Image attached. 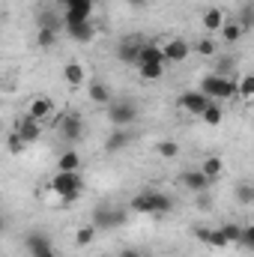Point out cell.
Segmentation results:
<instances>
[{
    "mask_svg": "<svg viewBox=\"0 0 254 257\" xmlns=\"http://www.w3.org/2000/svg\"><path fill=\"white\" fill-rule=\"evenodd\" d=\"M129 215H132L129 206H117V203H111V200H102V203L93 206L90 224H93L96 230H111V227H123V224H129Z\"/></svg>",
    "mask_w": 254,
    "mask_h": 257,
    "instance_id": "1",
    "label": "cell"
},
{
    "mask_svg": "<svg viewBox=\"0 0 254 257\" xmlns=\"http://www.w3.org/2000/svg\"><path fill=\"white\" fill-rule=\"evenodd\" d=\"M51 192L57 194L60 200H63V206H72L81 192H84V180H81V171H72V174H66V171H57L54 177H51Z\"/></svg>",
    "mask_w": 254,
    "mask_h": 257,
    "instance_id": "2",
    "label": "cell"
},
{
    "mask_svg": "<svg viewBox=\"0 0 254 257\" xmlns=\"http://www.w3.org/2000/svg\"><path fill=\"white\" fill-rule=\"evenodd\" d=\"M197 90H200L206 99H212V102H230V99H236V81H233V78L206 75Z\"/></svg>",
    "mask_w": 254,
    "mask_h": 257,
    "instance_id": "3",
    "label": "cell"
},
{
    "mask_svg": "<svg viewBox=\"0 0 254 257\" xmlns=\"http://www.w3.org/2000/svg\"><path fill=\"white\" fill-rule=\"evenodd\" d=\"M54 132L69 141V144H75V141H81L84 138V120H81V114H75V111H63L57 120H54Z\"/></svg>",
    "mask_w": 254,
    "mask_h": 257,
    "instance_id": "4",
    "label": "cell"
},
{
    "mask_svg": "<svg viewBox=\"0 0 254 257\" xmlns=\"http://www.w3.org/2000/svg\"><path fill=\"white\" fill-rule=\"evenodd\" d=\"M138 120V105L135 102H111L108 105V123L114 128H129Z\"/></svg>",
    "mask_w": 254,
    "mask_h": 257,
    "instance_id": "5",
    "label": "cell"
},
{
    "mask_svg": "<svg viewBox=\"0 0 254 257\" xmlns=\"http://www.w3.org/2000/svg\"><path fill=\"white\" fill-rule=\"evenodd\" d=\"M24 248H27L30 257H57L54 242H51V236H48L45 230H30V233L24 236Z\"/></svg>",
    "mask_w": 254,
    "mask_h": 257,
    "instance_id": "6",
    "label": "cell"
},
{
    "mask_svg": "<svg viewBox=\"0 0 254 257\" xmlns=\"http://www.w3.org/2000/svg\"><path fill=\"white\" fill-rule=\"evenodd\" d=\"M12 132H15L24 144H33V141H39V135H42V123H39V120H33L30 114H21V117H15Z\"/></svg>",
    "mask_w": 254,
    "mask_h": 257,
    "instance_id": "7",
    "label": "cell"
},
{
    "mask_svg": "<svg viewBox=\"0 0 254 257\" xmlns=\"http://www.w3.org/2000/svg\"><path fill=\"white\" fill-rule=\"evenodd\" d=\"M141 45H144V39L135 33V36H123L120 39V45H117V60L126 66H135L138 63V51H141Z\"/></svg>",
    "mask_w": 254,
    "mask_h": 257,
    "instance_id": "8",
    "label": "cell"
},
{
    "mask_svg": "<svg viewBox=\"0 0 254 257\" xmlns=\"http://www.w3.org/2000/svg\"><path fill=\"white\" fill-rule=\"evenodd\" d=\"M36 27L39 30H63V12H57V9H51V6H42V9H36Z\"/></svg>",
    "mask_w": 254,
    "mask_h": 257,
    "instance_id": "9",
    "label": "cell"
},
{
    "mask_svg": "<svg viewBox=\"0 0 254 257\" xmlns=\"http://www.w3.org/2000/svg\"><path fill=\"white\" fill-rule=\"evenodd\" d=\"M191 233H194L200 242H206L209 248H227V239H224V233H221L218 227H203V224H194V227H191Z\"/></svg>",
    "mask_w": 254,
    "mask_h": 257,
    "instance_id": "10",
    "label": "cell"
},
{
    "mask_svg": "<svg viewBox=\"0 0 254 257\" xmlns=\"http://www.w3.org/2000/svg\"><path fill=\"white\" fill-rule=\"evenodd\" d=\"M191 45L186 39H171V42H165L162 45V54H165V63H183L186 57H189Z\"/></svg>",
    "mask_w": 254,
    "mask_h": 257,
    "instance_id": "11",
    "label": "cell"
},
{
    "mask_svg": "<svg viewBox=\"0 0 254 257\" xmlns=\"http://www.w3.org/2000/svg\"><path fill=\"white\" fill-rule=\"evenodd\" d=\"M209 102H212V99H206L200 90H186V93L180 96V108L189 111V114H197V117L203 114V108H206Z\"/></svg>",
    "mask_w": 254,
    "mask_h": 257,
    "instance_id": "12",
    "label": "cell"
},
{
    "mask_svg": "<svg viewBox=\"0 0 254 257\" xmlns=\"http://www.w3.org/2000/svg\"><path fill=\"white\" fill-rule=\"evenodd\" d=\"M132 138H135L132 128H111V135H108V141H105V150H108V153H123L129 144H132Z\"/></svg>",
    "mask_w": 254,
    "mask_h": 257,
    "instance_id": "13",
    "label": "cell"
},
{
    "mask_svg": "<svg viewBox=\"0 0 254 257\" xmlns=\"http://www.w3.org/2000/svg\"><path fill=\"white\" fill-rule=\"evenodd\" d=\"M27 114L33 117V120H48L51 114H54V99L51 96H36L33 102H30V108H27Z\"/></svg>",
    "mask_w": 254,
    "mask_h": 257,
    "instance_id": "14",
    "label": "cell"
},
{
    "mask_svg": "<svg viewBox=\"0 0 254 257\" xmlns=\"http://www.w3.org/2000/svg\"><path fill=\"white\" fill-rule=\"evenodd\" d=\"M66 33L72 42H93L96 27H93V21H78V24H66Z\"/></svg>",
    "mask_w": 254,
    "mask_h": 257,
    "instance_id": "15",
    "label": "cell"
},
{
    "mask_svg": "<svg viewBox=\"0 0 254 257\" xmlns=\"http://www.w3.org/2000/svg\"><path fill=\"white\" fill-rule=\"evenodd\" d=\"M87 96H90V102H96V105H111V102H114L111 87H108L105 81H90V84H87Z\"/></svg>",
    "mask_w": 254,
    "mask_h": 257,
    "instance_id": "16",
    "label": "cell"
},
{
    "mask_svg": "<svg viewBox=\"0 0 254 257\" xmlns=\"http://www.w3.org/2000/svg\"><path fill=\"white\" fill-rule=\"evenodd\" d=\"M138 63H159L165 66V54H162V45H153V42H144L141 51H138ZM135 63V66H138Z\"/></svg>",
    "mask_w": 254,
    "mask_h": 257,
    "instance_id": "17",
    "label": "cell"
},
{
    "mask_svg": "<svg viewBox=\"0 0 254 257\" xmlns=\"http://www.w3.org/2000/svg\"><path fill=\"white\" fill-rule=\"evenodd\" d=\"M183 186L200 194V192H206V189H209V180L203 177V171H183Z\"/></svg>",
    "mask_w": 254,
    "mask_h": 257,
    "instance_id": "18",
    "label": "cell"
},
{
    "mask_svg": "<svg viewBox=\"0 0 254 257\" xmlns=\"http://www.w3.org/2000/svg\"><path fill=\"white\" fill-rule=\"evenodd\" d=\"M63 81L69 87H81V84L87 81V69L81 63H66L63 66Z\"/></svg>",
    "mask_w": 254,
    "mask_h": 257,
    "instance_id": "19",
    "label": "cell"
},
{
    "mask_svg": "<svg viewBox=\"0 0 254 257\" xmlns=\"http://www.w3.org/2000/svg\"><path fill=\"white\" fill-rule=\"evenodd\" d=\"M177 206V200L171 197V194H165V192H153V212L150 215H168L171 209Z\"/></svg>",
    "mask_w": 254,
    "mask_h": 257,
    "instance_id": "20",
    "label": "cell"
},
{
    "mask_svg": "<svg viewBox=\"0 0 254 257\" xmlns=\"http://www.w3.org/2000/svg\"><path fill=\"white\" fill-rule=\"evenodd\" d=\"M221 21H224V12H221L218 6H209V9L203 12V27H206V33H218Z\"/></svg>",
    "mask_w": 254,
    "mask_h": 257,
    "instance_id": "21",
    "label": "cell"
},
{
    "mask_svg": "<svg viewBox=\"0 0 254 257\" xmlns=\"http://www.w3.org/2000/svg\"><path fill=\"white\" fill-rule=\"evenodd\" d=\"M57 171H66V174L81 171V156H78L75 150H66V153H60V159H57Z\"/></svg>",
    "mask_w": 254,
    "mask_h": 257,
    "instance_id": "22",
    "label": "cell"
},
{
    "mask_svg": "<svg viewBox=\"0 0 254 257\" xmlns=\"http://www.w3.org/2000/svg\"><path fill=\"white\" fill-rule=\"evenodd\" d=\"M200 171H203V177L212 183V180H218L221 177V171H224V165H221V159L218 156H209V159H203V165H200Z\"/></svg>",
    "mask_w": 254,
    "mask_h": 257,
    "instance_id": "23",
    "label": "cell"
},
{
    "mask_svg": "<svg viewBox=\"0 0 254 257\" xmlns=\"http://www.w3.org/2000/svg\"><path fill=\"white\" fill-rule=\"evenodd\" d=\"M129 209H132V212H153V192L135 194V197L129 200Z\"/></svg>",
    "mask_w": 254,
    "mask_h": 257,
    "instance_id": "24",
    "label": "cell"
},
{
    "mask_svg": "<svg viewBox=\"0 0 254 257\" xmlns=\"http://www.w3.org/2000/svg\"><path fill=\"white\" fill-rule=\"evenodd\" d=\"M218 33L224 36V42H239V39H242V27H239L236 21H230V18H224V21H221Z\"/></svg>",
    "mask_w": 254,
    "mask_h": 257,
    "instance_id": "25",
    "label": "cell"
},
{
    "mask_svg": "<svg viewBox=\"0 0 254 257\" xmlns=\"http://www.w3.org/2000/svg\"><path fill=\"white\" fill-rule=\"evenodd\" d=\"M138 75H141L144 81H159V78L165 75V66H159V63H138Z\"/></svg>",
    "mask_w": 254,
    "mask_h": 257,
    "instance_id": "26",
    "label": "cell"
},
{
    "mask_svg": "<svg viewBox=\"0 0 254 257\" xmlns=\"http://www.w3.org/2000/svg\"><path fill=\"white\" fill-rule=\"evenodd\" d=\"M200 117H203V123H206V126H221V120H224V114H221V108H218L215 102H209V105L203 108V114H200Z\"/></svg>",
    "mask_w": 254,
    "mask_h": 257,
    "instance_id": "27",
    "label": "cell"
},
{
    "mask_svg": "<svg viewBox=\"0 0 254 257\" xmlns=\"http://www.w3.org/2000/svg\"><path fill=\"white\" fill-rule=\"evenodd\" d=\"M236 96H239L242 102H251V96H254V78L251 75H242V78L236 81Z\"/></svg>",
    "mask_w": 254,
    "mask_h": 257,
    "instance_id": "28",
    "label": "cell"
},
{
    "mask_svg": "<svg viewBox=\"0 0 254 257\" xmlns=\"http://www.w3.org/2000/svg\"><path fill=\"white\" fill-rule=\"evenodd\" d=\"M156 153H159L162 159H177V156H180V144H177V141H159V144H156Z\"/></svg>",
    "mask_w": 254,
    "mask_h": 257,
    "instance_id": "29",
    "label": "cell"
},
{
    "mask_svg": "<svg viewBox=\"0 0 254 257\" xmlns=\"http://www.w3.org/2000/svg\"><path fill=\"white\" fill-rule=\"evenodd\" d=\"M233 69H236V60H233V57H218L212 75H218V78H233Z\"/></svg>",
    "mask_w": 254,
    "mask_h": 257,
    "instance_id": "30",
    "label": "cell"
},
{
    "mask_svg": "<svg viewBox=\"0 0 254 257\" xmlns=\"http://www.w3.org/2000/svg\"><path fill=\"white\" fill-rule=\"evenodd\" d=\"M57 39H60L57 30H39V33H36V45H39V48H54Z\"/></svg>",
    "mask_w": 254,
    "mask_h": 257,
    "instance_id": "31",
    "label": "cell"
},
{
    "mask_svg": "<svg viewBox=\"0 0 254 257\" xmlns=\"http://www.w3.org/2000/svg\"><path fill=\"white\" fill-rule=\"evenodd\" d=\"M218 230L224 233L227 245H236V242H239V230H242V224H233V221H227V224H218Z\"/></svg>",
    "mask_w": 254,
    "mask_h": 257,
    "instance_id": "32",
    "label": "cell"
},
{
    "mask_svg": "<svg viewBox=\"0 0 254 257\" xmlns=\"http://www.w3.org/2000/svg\"><path fill=\"white\" fill-rule=\"evenodd\" d=\"M236 24L242 27V33H248V30L254 27V6H251V0L242 6V15H239V21H236Z\"/></svg>",
    "mask_w": 254,
    "mask_h": 257,
    "instance_id": "33",
    "label": "cell"
},
{
    "mask_svg": "<svg viewBox=\"0 0 254 257\" xmlns=\"http://www.w3.org/2000/svg\"><path fill=\"white\" fill-rule=\"evenodd\" d=\"M239 248H245V251H251L254 248V224H242V230H239V242H236Z\"/></svg>",
    "mask_w": 254,
    "mask_h": 257,
    "instance_id": "34",
    "label": "cell"
},
{
    "mask_svg": "<svg viewBox=\"0 0 254 257\" xmlns=\"http://www.w3.org/2000/svg\"><path fill=\"white\" fill-rule=\"evenodd\" d=\"M236 200H239L242 206H251V203H254V186H251V183L236 186Z\"/></svg>",
    "mask_w": 254,
    "mask_h": 257,
    "instance_id": "35",
    "label": "cell"
},
{
    "mask_svg": "<svg viewBox=\"0 0 254 257\" xmlns=\"http://www.w3.org/2000/svg\"><path fill=\"white\" fill-rule=\"evenodd\" d=\"M96 239V227L93 224H87V227H81L78 233H75V245H90Z\"/></svg>",
    "mask_w": 254,
    "mask_h": 257,
    "instance_id": "36",
    "label": "cell"
},
{
    "mask_svg": "<svg viewBox=\"0 0 254 257\" xmlns=\"http://www.w3.org/2000/svg\"><path fill=\"white\" fill-rule=\"evenodd\" d=\"M194 51H197L200 57H215V42H212V39H200V42L194 45Z\"/></svg>",
    "mask_w": 254,
    "mask_h": 257,
    "instance_id": "37",
    "label": "cell"
},
{
    "mask_svg": "<svg viewBox=\"0 0 254 257\" xmlns=\"http://www.w3.org/2000/svg\"><path fill=\"white\" fill-rule=\"evenodd\" d=\"M24 147H27V144H24V141H21V138H18L15 132H12V135L6 138V150H9L12 156H18V153H24Z\"/></svg>",
    "mask_w": 254,
    "mask_h": 257,
    "instance_id": "38",
    "label": "cell"
},
{
    "mask_svg": "<svg viewBox=\"0 0 254 257\" xmlns=\"http://www.w3.org/2000/svg\"><path fill=\"white\" fill-rule=\"evenodd\" d=\"M120 257H144V254H138L135 248H123V251H120Z\"/></svg>",
    "mask_w": 254,
    "mask_h": 257,
    "instance_id": "39",
    "label": "cell"
},
{
    "mask_svg": "<svg viewBox=\"0 0 254 257\" xmlns=\"http://www.w3.org/2000/svg\"><path fill=\"white\" fill-rule=\"evenodd\" d=\"M197 206H200V209H206V206H209V197H206V194H200V200H197Z\"/></svg>",
    "mask_w": 254,
    "mask_h": 257,
    "instance_id": "40",
    "label": "cell"
},
{
    "mask_svg": "<svg viewBox=\"0 0 254 257\" xmlns=\"http://www.w3.org/2000/svg\"><path fill=\"white\" fill-rule=\"evenodd\" d=\"M129 3H132V6H138V9H141V6H147V0H129Z\"/></svg>",
    "mask_w": 254,
    "mask_h": 257,
    "instance_id": "41",
    "label": "cell"
},
{
    "mask_svg": "<svg viewBox=\"0 0 254 257\" xmlns=\"http://www.w3.org/2000/svg\"><path fill=\"white\" fill-rule=\"evenodd\" d=\"M3 230H6V215L0 212V233H3Z\"/></svg>",
    "mask_w": 254,
    "mask_h": 257,
    "instance_id": "42",
    "label": "cell"
},
{
    "mask_svg": "<svg viewBox=\"0 0 254 257\" xmlns=\"http://www.w3.org/2000/svg\"><path fill=\"white\" fill-rule=\"evenodd\" d=\"M60 3H66V0H60Z\"/></svg>",
    "mask_w": 254,
    "mask_h": 257,
    "instance_id": "43",
    "label": "cell"
}]
</instances>
